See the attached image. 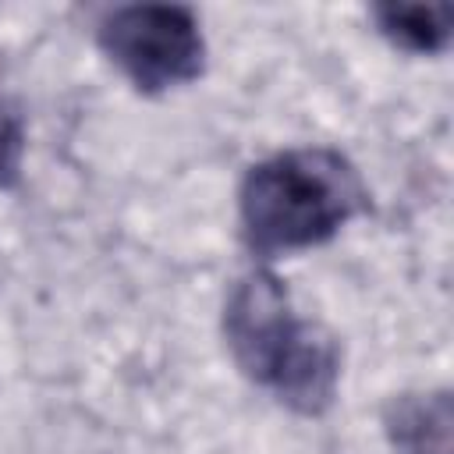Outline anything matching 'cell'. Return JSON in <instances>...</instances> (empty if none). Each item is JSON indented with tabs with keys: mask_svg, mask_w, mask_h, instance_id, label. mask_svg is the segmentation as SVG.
Segmentation results:
<instances>
[{
	"mask_svg": "<svg viewBox=\"0 0 454 454\" xmlns=\"http://www.w3.org/2000/svg\"><path fill=\"white\" fill-rule=\"evenodd\" d=\"M223 333L241 372L287 408L316 415L333 401L340 376L337 344L294 312L277 277L248 273L234 284L223 309Z\"/></svg>",
	"mask_w": 454,
	"mask_h": 454,
	"instance_id": "obj_1",
	"label": "cell"
},
{
	"mask_svg": "<svg viewBox=\"0 0 454 454\" xmlns=\"http://www.w3.org/2000/svg\"><path fill=\"white\" fill-rule=\"evenodd\" d=\"M365 206L358 170L333 149H291L255 163L241 184V227L255 252L277 255L333 238Z\"/></svg>",
	"mask_w": 454,
	"mask_h": 454,
	"instance_id": "obj_2",
	"label": "cell"
},
{
	"mask_svg": "<svg viewBox=\"0 0 454 454\" xmlns=\"http://www.w3.org/2000/svg\"><path fill=\"white\" fill-rule=\"evenodd\" d=\"M106 57L145 92H163L192 82L202 71L206 43L199 21L184 7H117L99 25Z\"/></svg>",
	"mask_w": 454,
	"mask_h": 454,
	"instance_id": "obj_3",
	"label": "cell"
},
{
	"mask_svg": "<svg viewBox=\"0 0 454 454\" xmlns=\"http://www.w3.org/2000/svg\"><path fill=\"white\" fill-rule=\"evenodd\" d=\"M390 440L401 454H450V401L447 394L404 397L390 411Z\"/></svg>",
	"mask_w": 454,
	"mask_h": 454,
	"instance_id": "obj_4",
	"label": "cell"
},
{
	"mask_svg": "<svg viewBox=\"0 0 454 454\" xmlns=\"http://www.w3.org/2000/svg\"><path fill=\"white\" fill-rule=\"evenodd\" d=\"M380 28L411 53H436L450 43L454 7L450 4H387L376 7Z\"/></svg>",
	"mask_w": 454,
	"mask_h": 454,
	"instance_id": "obj_5",
	"label": "cell"
},
{
	"mask_svg": "<svg viewBox=\"0 0 454 454\" xmlns=\"http://www.w3.org/2000/svg\"><path fill=\"white\" fill-rule=\"evenodd\" d=\"M21 156H25V131L18 117L0 106V188H7L18 177Z\"/></svg>",
	"mask_w": 454,
	"mask_h": 454,
	"instance_id": "obj_6",
	"label": "cell"
}]
</instances>
